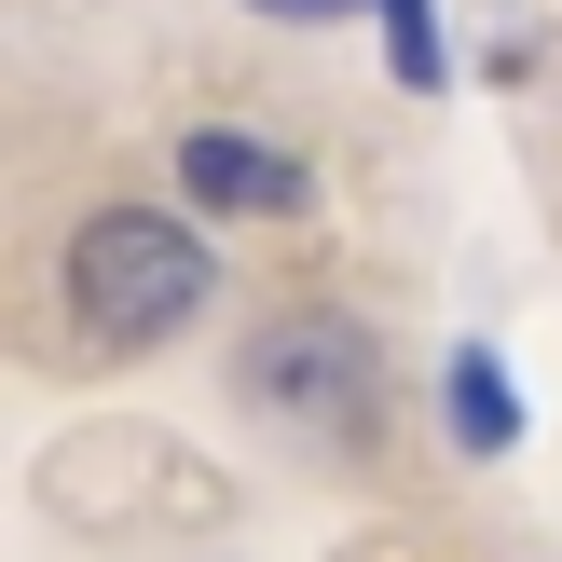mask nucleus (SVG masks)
I'll use <instances>...</instances> for the list:
<instances>
[{
	"instance_id": "f257e3e1",
	"label": "nucleus",
	"mask_w": 562,
	"mask_h": 562,
	"mask_svg": "<svg viewBox=\"0 0 562 562\" xmlns=\"http://www.w3.org/2000/svg\"><path fill=\"white\" fill-rule=\"evenodd\" d=\"M192 302H206V247H192L179 220L110 206V220H82V234H69V316L97 329L110 357H137V344H165V329H192Z\"/></svg>"
},
{
	"instance_id": "f03ea898",
	"label": "nucleus",
	"mask_w": 562,
	"mask_h": 562,
	"mask_svg": "<svg viewBox=\"0 0 562 562\" xmlns=\"http://www.w3.org/2000/svg\"><path fill=\"white\" fill-rule=\"evenodd\" d=\"M247 398L289 439H371V344L344 316H274L261 357H247Z\"/></svg>"
},
{
	"instance_id": "7ed1b4c3",
	"label": "nucleus",
	"mask_w": 562,
	"mask_h": 562,
	"mask_svg": "<svg viewBox=\"0 0 562 562\" xmlns=\"http://www.w3.org/2000/svg\"><path fill=\"white\" fill-rule=\"evenodd\" d=\"M179 179H192V206H220V220H289L302 206V165L274 151L261 124H192L179 137Z\"/></svg>"
},
{
	"instance_id": "20e7f679",
	"label": "nucleus",
	"mask_w": 562,
	"mask_h": 562,
	"mask_svg": "<svg viewBox=\"0 0 562 562\" xmlns=\"http://www.w3.org/2000/svg\"><path fill=\"white\" fill-rule=\"evenodd\" d=\"M453 412H467V439H481V453H494V439H508V384H494L481 357H467V371H453Z\"/></svg>"
}]
</instances>
